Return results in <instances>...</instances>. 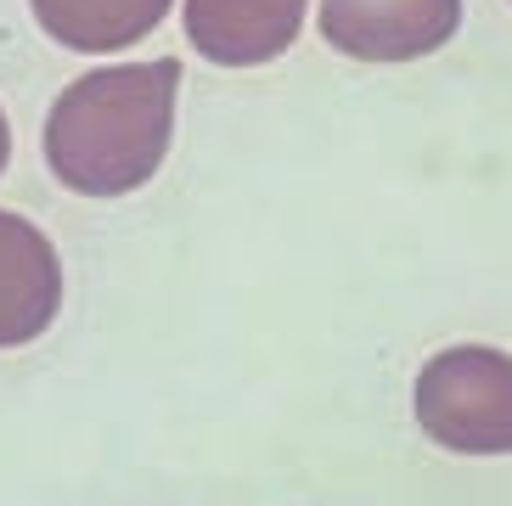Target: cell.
Listing matches in <instances>:
<instances>
[{
    "label": "cell",
    "mask_w": 512,
    "mask_h": 506,
    "mask_svg": "<svg viewBox=\"0 0 512 506\" xmlns=\"http://www.w3.org/2000/svg\"><path fill=\"white\" fill-rule=\"evenodd\" d=\"M29 6L57 45L107 57V51L147 40L175 0H29Z\"/></svg>",
    "instance_id": "obj_6"
},
{
    "label": "cell",
    "mask_w": 512,
    "mask_h": 506,
    "mask_svg": "<svg viewBox=\"0 0 512 506\" xmlns=\"http://www.w3.org/2000/svg\"><path fill=\"white\" fill-rule=\"evenodd\" d=\"M62 310V259L40 225L0 209V349H23Z\"/></svg>",
    "instance_id": "obj_4"
},
{
    "label": "cell",
    "mask_w": 512,
    "mask_h": 506,
    "mask_svg": "<svg viewBox=\"0 0 512 506\" xmlns=\"http://www.w3.org/2000/svg\"><path fill=\"white\" fill-rule=\"evenodd\" d=\"M417 428L451 456H512V355L451 343L417 372Z\"/></svg>",
    "instance_id": "obj_2"
},
{
    "label": "cell",
    "mask_w": 512,
    "mask_h": 506,
    "mask_svg": "<svg viewBox=\"0 0 512 506\" xmlns=\"http://www.w3.org/2000/svg\"><path fill=\"white\" fill-rule=\"evenodd\" d=\"M6 158H12V130H6V113H0V169H6Z\"/></svg>",
    "instance_id": "obj_7"
},
{
    "label": "cell",
    "mask_w": 512,
    "mask_h": 506,
    "mask_svg": "<svg viewBox=\"0 0 512 506\" xmlns=\"http://www.w3.org/2000/svg\"><path fill=\"white\" fill-rule=\"evenodd\" d=\"M462 0H321V40L355 62H417L451 45Z\"/></svg>",
    "instance_id": "obj_3"
},
{
    "label": "cell",
    "mask_w": 512,
    "mask_h": 506,
    "mask_svg": "<svg viewBox=\"0 0 512 506\" xmlns=\"http://www.w3.org/2000/svg\"><path fill=\"white\" fill-rule=\"evenodd\" d=\"M310 0H186V40L220 68L276 62L304 29Z\"/></svg>",
    "instance_id": "obj_5"
},
{
    "label": "cell",
    "mask_w": 512,
    "mask_h": 506,
    "mask_svg": "<svg viewBox=\"0 0 512 506\" xmlns=\"http://www.w3.org/2000/svg\"><path fill=\"white\" fill-rule=\"evenodd\" d=\"M181 62H124L74 79L51 102L46 164L68 192L124 197L158 175L175 135Z\"/></svg>",
    "instance_id": "obj_1"
}]
</instances>
